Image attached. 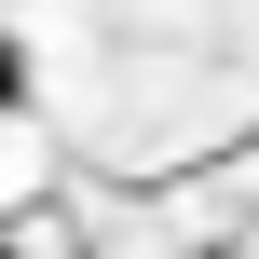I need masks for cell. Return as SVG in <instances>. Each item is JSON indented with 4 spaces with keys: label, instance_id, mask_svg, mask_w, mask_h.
Wrapping results in <instances>:
<instances>
[{
    "label": "cell",
    "instance_id": "cell-2",
    "mask_svg": "<svg viewBox=\"0 0 259 259\" xmlns=\"http://www.w3.org/2000/svg\"><path fill=\"white\" fill-rule=\"evenodd\" d=\"M0 259H27V246H14V232H0Z\"/></svg>",
    "mask_w": 259,
    "mask_h": 259
},
{
    "label": "cell",
    "instance_id": "cell-1",
    "mask_svg": "<svg viewBox=\"0 0 259 259\" xmlns=\"http://www.w3.org/2000/svg\"><path fill=\"white\" fill-rule=\"evenodd\" d=\"M14 96H27V55H14V27H0V109H14Z\"/></svg>",
    "mask_w": 259,
    "mask_h": 259
}]
</instances>
